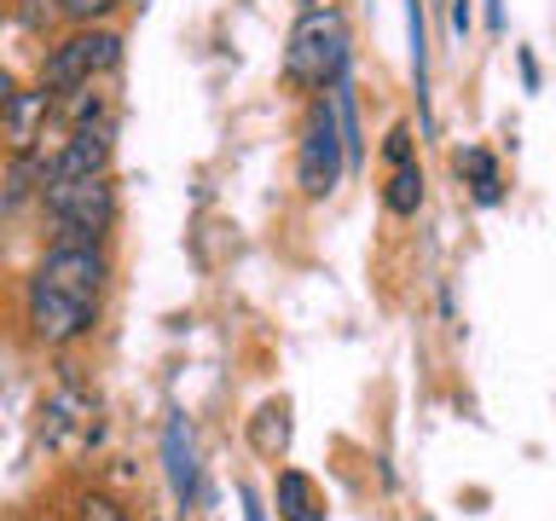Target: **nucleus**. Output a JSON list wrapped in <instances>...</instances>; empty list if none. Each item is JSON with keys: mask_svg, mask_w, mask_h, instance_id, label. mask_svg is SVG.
Instances as JSON below:
<instances>
[{"mask_svg": "<svg viewBox=\"0 0 556 521\" xmlns=\"http://www.w3.org/2000/svg\"><path fill=\"white\" fill-rule=\"evenodd\" d=\"M348 69V24L337 7H307L290 29L285 76L302 87H330Z\"/></svg>", "mask_w": 556, "mask_h": 521, "instance_id": "nucleus-1", "label": "nucleus"}, {"mask_svg": "<svg viewBox=\"0 0 556 521\" xmlns=\"http://www.w3.org/2000/svg\"><path fill=\"white\" fill-rule=\"evenodd\" d=\"M458 174H469V191H476V203L493 208L504 198V180H498V163H493V151H481V145H469L458 151Z\"/></svg>", "mask_w": 556, "mask_h": 521, "instance_id": "nucleus-12", "label": "nucleus"}, {"mask_svg": "<svg viewBox=\"0 0 556 521\" xmlns=\"http://www.w3.org/2000/svg\"><path fill=\"white\" fill-rule=\"evenodd\" d=\"M52 99L47 87H12V99L0 104V139H7V151H17V156H29L35 145L47 139V116H52Z\"/></svg>", "mask_w": 556, "mask_h": 521, "instance_id": "nucleus-8", "label": "nucleus"}, {"mask_svg": "<svg viewBox=\"0 0 556 521\" xmlns=\"http://www.w3.org/2000/svg\"><path fill=\"white\" fill-rule=\"evenodd\" d=\"M452 29L469 35V0H452Z\"/></svg>", "mask_w": 556, "mask_h": 521, "instance_id": "nucleus-19", "label": "nucleus"}, {"mask_svg": "<svg viewBox=\"0 0 556 521\" xmlns=\"http://www.w3.org/2000/svg\"><path fill=\"white\" fill-rule=\"evenodd\" d=\"M521 81H528V93L539 87V59H533V52H521Z\"/></svg>", "mask_w": 556, "mask_h": 521, "instance_id": "nucleus-18", "label": "nucleus"}, {"mask_svg": "<svg viewBox=\"0 0 556 521\" xmlns=\"http://www.w3.org/2000/svg\"><path fill=\"white\" fill-rule=\"evenodd\" d=\"M342 134H337V116H330V99H313L307 111V128H302V156H295V186L307 198H330L342 180Z\"/></svg>", "mask_w": 556, "mask_h": 521, "instance_id": "nucleus-4", "label": "nucleus"}, {"mask_svg": "<svg viewBox=\"0 0 556 521\" xmlns=\"http://www.w3.org/2000/svg\"><path fill=\"white\" fill-rule=\"evenodd\" d=\"M163 469H168L174 504L191 510V504H198V441H191L186 411H168V423H163Z\"/></svg>", "mask_w": 556, "mask_h": 521, "instance_id": "nucleus-10", "label": "nucleus"}, {"mask_svg": "<svg viewBox=\"0 0 556 521\" xmlns=\"http://www.w3.org/2000/svg\"><path fill=\"white\" fill-rule=\"evenodd\" d=\"M255 452L261 458H278V452H285V441H290V406L285 399H267V406L255 411Z\"/></svg>", "mask_w": 556, "mask_h": 521, "instance_id": "nucleus-13", "label": "nucleus"}, {"mask_svg": "<svg viewBox=\"0 0 556 521\" xmlns=\"http://www.w3.org/2000/svg\"><path fill=\"white\" fill-rule=\"evenodd\" d=\"M382 203H389V215H417L424 208V168L417 163H400L394 168V180H389V191H382Z\"/></svg>", "mask_w": 556, "mask_h": 521, "instance_id": "nucleus-14", "label": "nucleus"}, {"mask_svg": "<svg viewBox=\"0 0 556 521\" xmlns=\"http://www.w3.org/2000/svg\"><path fill=\"white\" fill-rule=\"evenodd\" d=\"M243 498V510H250V521H267V510H261V498L255 493H238Z\"/></svg>", "mask_w": 556, "mask_h": 521, "instance_id": "nucleus-20", "label": "nucleus"}, {"mask_svg": "<svg viewBox=\"0 0 556 521\" xmlns=\"http://www.w3.org/2000/svg\"><path fill=\"white\" fill-rule=\"evenodd\" d=\"M122 59V35L116 29H93V24H81L70 41H59L47 52V64H41V87L52 99H64V93H76V87H87L93 76H104Z\"/></svg>", "mask_w": 556, "mask_h": 521, "instance_id": "nucleus-3", "label": "nucleus"}, {"mask_svg": "<svg viewBox=\"0 0 556 521\" xmlns=\"http://www.w3.org/2000/svg\"><path fill=\"white\" fill-rule=\"evenodd\" d=\"M76 521H134V516L122 510L116 498H104V493H87V498L76 504Z\"/></svg>", "mask_w": 556, "mask_h": 521, "instance_id": "nucleus-15", "label": "nucleus"}, {"mask_svg": "<svg viewBox=\"0 0 556 521\" xmlns=\"http://www.w3.org/2000/svg\"><path fill=\"white\" fill-rule=\"evenodd\" d=\"M47 215L59 220V243H99L116 220V186L104 174H76V180L41 186Z\"/></svg>", "mask_w": 556, "mask_h": 521, "instance_id": "nucleus-2", "label": "nucleus"}, {"mask_svg": "<svg viewBox=\"0 0 556 521\" xmlns=\"http://www.w3.org/2000/svg\"><path fill=\"white\" fill-rule=\"evenodd\" d=\"M382 156L400 168V163H412V128L400 122V128H389V145H382Z\"/></svg>", "mask_w": 556, "mask_h": 521, "instance_id": "nucleus-17", "label": "nucleus"}, {"mask_svg": "<svg viewBox=\"0 0 556 521\" xmlns=\"http://www.w3.org/2000/svg\"><path fill=\"white\" fill-rule=\"evenodd\" d=\"M273 504H278V521H325V504H319V486H313L302 469H278L273 481Z\"/></svg>", "mask_w": 556, "mask_h": 521, "instance_id": "nucleus-11", "label": "nucleus"}, {"mask_svg": "<svg viewBox=\"0 0 556 521\" xmlns=\"http://www.w3.org/2000/svg\"><path fill=\"white\" fill-rule=\"evenodd\" d=\"M12 87H17V81H12V69H7V64H0V104H7V99H12Z\"/></svg>", "mask_w": 556, "mask_h": 521, "instance_id": "nucleus-21", "label": "nucleus"}, {"mask_svg": "<svg viewBox=\"0 0 556 521\" xmlns=\"http://www.w3.org/2000/svg\"><path fill=\"white\" fill-rule=\"evenodd\" d=\"M93 434H99L93 399L64 377L59 394H47V406H41V441L52 452H81V446H93Z\"/></svg>", "mask_w": 556, "mask_h": 521, "instance_id": "nucleus-7", "label": "nucleus"}, {"mask_svg": "<svg viewBox=\"0 0 556 521\" xmlns=\"http://www.w3.org/2000/svg\"><path fill=\"white\" fill-rule=\"evenodd\" d=\"M104 278H111V267H104L99 243H52L47 260L35 267V284L64 290V295H76V302H99Z\"/></svg>", "mask_w": 556, "mask_h": 521, "instance_id": "nucleus-5", "label": "nucleus"}, {"mask_svg": "<svg viewBox=\"0 0 556 521\" xmlns=\"http://www.w3.org/2000/svg\"><path fill=\"white\" fill-rule=\"evenodd\" d=\"M99 319V302H76L64 290H47V284H29V330L41 336L47 347H70L81 342Z\"/></svg>", "mask_w": 556, "mask_h": 521, "instance_id": "nucleus-6", "label": "nucleus"}, {"mask_svg": "<svg viewBox=\"0 0 556 521\" xmlns=\"http://www.w3.org/2000/svg\"><path fill=\"white\" fill-rule=\"evenodd\" d=\"M122 0H59V12L70 17V24H93V17H104V12H116Z\"/></svg>", "mask_w": 556, "mask_h": 521, "instance_id": "nucleus-16", "label": "nucleus"}, {"mask_svg": "<svg viewBox=\"0 0 556 521\" xmlns=\"http://www.w3.org/2000/svg\"><path fill=\"white\" fill-rule=\"evenodd\" d=\"M111 163V122H76L64 139V151L47 163V180H76V174H104Z\"/></svg>", "mask_w": 556, "mask_h": 521, "instance_id": "nucleus-9", "label": "nucleus"}]
</instances>
